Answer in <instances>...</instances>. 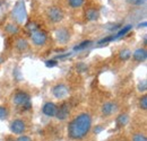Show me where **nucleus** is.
Instances as JSON below:
<instances>
[{"instance_id":"obj_1","label":"nucleus","mask_w":147,"mask_h":141,"mask_svg":"<svg viewBox=\"0 0 147 141\" xmlns=\"http://www.w3.org/2000/svg\"><path fill=\"white\" fill-rule=\"evenodd\" d=\"M92 128V117L88 113L77 115L68 124V137L73 140H80L85 138Z\"/></svg>"},{"instance_id":"obj_2","label":"nucleus","mask_w":147,"mask_h":141,"mask_svg":"<svg viewBox=\"0 0 147 141\" xmlns=\"http://www.w3.org/2000/svg\"><path fill=\"white\" fill-rule=\"evenodd\" d=\"M13 17H14V19H15L18 24H23V23L26 21L27 14H26V7H25L24 0L18 1L17 5L15 6V8H14V10H13Z\"/></svg>"},{"instance_id":"obj_3","label":"nucleus","mask_w":147,"mask_h":141,"mask_svg":"<svg viewBox=\"0 0 147 141\" xmlns=\"http://www.w3.org/2000/svg\"><path fill=\"white\" fill-rule=\"evenodd\" d=\"M14 103L19 107H23L24 109L31 108V99L27 93L24 91H17L14 95Z\"/></svg>"},{"instance_id":"obj_4","label":"nucleus","mask_w":147,"mask_h":141,"mask_svg":"<svg viewBox=\"0 0 147 141\" xmlns=\"http://www.w3.org/2000/svg\"><path fill=\"white\" fill-rule=\"evenodd\" d=\"M30 33H31V40H32V42H33L34 45H36V46H43L47 43L48 36H47V34L43 31H41L40 28H36V30H34V31H32Z\"/></svg>"},{"instance_id":"obj_5","label":"nucleus","mask_w":147,"mask_h":141,"mask_svg":"<svg viewBox=\"0 0 147 141\" xmlns=\"http://www.w3.org/2000/svg\"><path fill=\"white\" fill-rule=\"evenodd\" d=\"M47 16L49 18V20L52 23H59L65 17L63 11L58 7H50L47 11Z\"/></svg>"},{"instance_id":"obj_6","label":"nucleus","mask_w":147,"mask_h":141,"mask_svg":"<svg viewBox=\"0 0 147 141\" xmlns=\"http://www.w3.org/2000/svg\"><path fill=\"white\" fill-rule=\"evenodd\" d=\"M52 94L55 98L58 99H63L69 96V89L63 84H58L52 88Z\"/></svg>"},{"instance_id":"obj_7","label":"nucleus","mask_w":147,"mask_h":141,"mask_svg":"<svg viewBox=\"0 0 147 141\" xmlns=\"http://www.w3.org/2000/svg\"><path fill=\"white\" fill-rule=\"evenodd\" d=\"M25 129H26L25 122L20 119H16L10 123V131L14 134H23L25 132Z\"/></svg>"},{"instance_id":"obj_8","label":"nucleus","mask_w":147,"mask_h":141,"mask_svg":"<svg viewBox=\"0 0 147 141\" xmlns=\"http://www.w3.org/2000/svg\"><path fill=\"white\" fill-rule=\"evenodd\" d=\"M55 38L60 44H66L70 38L69 31L67 28H63V27L62 28H58L55 31Z\"/></svg>"},{"instance_id":"obj_9","label":"nucleus","mask_w":147,"mask_h":141,"mask_svg":"<svg viewBox=\"0 0 147 141\" xmlns=\"http://www.w3.org/2000/svg\"><path fill=\"white\" fill-rule=\"evenodd\" d=\"M69 113H70L69 105L65 103V104H62V105L60 106L59 108L57 107V113H55V116H57V119H58V120L63 121V120H66V119L68 117Z\"/></svg>"},{"instance_id":"obj_10","label":"nucleus","mask_w":147,"mask_h":141,"mask_svg":"<svg viewBox=\"0 0 147 141\" xmlns=\"http://www.w3.org/2000/svg\"><path fill=\"white\" fill-rule=\"evenodd\" d=\"M42 112H43L44 115L50 116V117H53V116H55V113H57V106L52 102H48V103H45L43 105Z\"/></svg>"},{"instance_id":"obj_11","label":"nucleus","mask_w":147,"mask_h":141,"mask_svg":"<svg viewBox=\"0 0 147 141\" xmlns=\"http://www.w3.org/2000/svg\"><path fill=\"white\" fill-rule=\"evenodd\" d=\"M102 115L103 116H110L115 111V104L113 102H107L102 106Z\"/></svg>"},{"instance_id":"obj_12","label":"nucleus","mask_w":147,"mask_h":141,"mask_svg":"<svg viewBox=\"0 0 147 141\" xmlns=\"http://www.w3.org/2000/svg\"><path fill=\"white\" fill-rule=\"evenodd\" d=\"M132 58H134V60L137 61V62L145 61L147 58L146 49H144V48H139V49H137L135 52L132 53Z\"/></svg>"},{"instance_id":"obj_13","label":"nucleus","mask_w":147,"mask_h":141,"mask_svg":"<svg viewBox=\"0 0 147 141\" xmlns=\"http://www.w3.org/2000/svg\"><path fill=\"white\" fill-rule=\"evenodd\" d=\"M16 49H17L18 51H20V52L26 51V50L28 49V43H27V41L24 40V38H18L17 42H16Z\"/></svg>"},{"instance_id":"obj_14","label":"nucleus","mask_w":147,"mask_h":141,"mask_svg":"<svg viewBox=\"0 0 147 141\" xmlns=\"http://www.w3.org/2000/svg\"><path fill=\"white\" fill-rule=\"evenodd\" d=\"M128 121H129V117L126 113L120 114V115L118 116V119H117V123H118L119 126H125L126 124L128 123Z\"/></svg>"},{"instance_id":"obj_15","label":"nucleus","mask_w":147,"mask_h":141,"mask_svg":"<svg viewBox=\"0 0 147 141\" xmlns=\"http://www.w3.org/2000/svg\"><path fill=\"white\" fill-rule=\"evenodd\" d=\"M131 28H132V26H131V25H126L123 28H121L120 31H118V33H117L115 35H113V38H114V40H117V38L121 37V36L126 35Z\"/></svg>"},{"instance_id":"obj_16","label":"nucleus","mask_w":147,"mask_h":141,"mask_svg":"<svg viewBox=\"0 0 147 141\" xmlns=\"http://www.w3.org/2000/svg\"><path fill=\"white\" fill-rule=\"evenodd\" d=\"M86 17L90 20H96L98 18V11L95 9H88L86 11Z\"/></svg>"},{"instance_id":"obj_17","label":"nucleus","mask_w":147,"mask_h":141,"mask_svg":"<svg viewBox=\"0 0 147 141\" xmlns=\"http://www.w3.org/2000/svg\"><path fill=\"white\" fill-rule=\"evenodd\" d=\"M131 56V52L129 51L128 49H125V50H121L120 53H119V58L121 60H129Z\"/></svg>"},{"instance_id":"obj_18","label":"nucleus","mask_w":147,"mask_h":141,"mask_svg":"<svg viewBox=\"0 0 147 141\" xmlns=\"http://www.w3.org/2000/svg\"><path fill=\"white\" fill-rule=\"evenodd\" d=\"M132 141H147V138L144 133L138 132V133H135L132 136Z\"/></svg>"},{"instance_id":"obj_19","label":"nucleus","mask_w":147,"mask_h":141,"mask_svg":"<svg viewBox=\"0 0 147 141\" xmlns=\"http://www.w3.org/2000/svg\"><path fill=\"white\" fill-rule=\"evenodd\" d=\"M6 30H7V32L10 33V34H16V33L18 32V27H17L15 24H8V25L6 26Z\"/></svg>"},{"instance_id":"obj_20","label":"nucleus","mask_w":147,"mask_h":141,"mask_svg":"<svg viewBox=\"0 0 147 141\" xmlns=\"http://www.w3.org/2000/svg\"><path fill=\"white\" fill-rule=\"evenodd\" d=\"M84 3V0H69V6L71 8H79Z\"/></svg>"},{"instance_id":"obj_21","label":"nucleus","mask_w":147,"mask_h":141,"mask_svg":"<svg viewBox=\"0 0 147 141\" xmlns=\"http://www.w3.org/2000/svg\"><path fill=\"white\" fill-rule=\"evenodd\" d=\"M92 44V42L91 41H84V42H82L79 45H77V46H75V51H77V50H84V49H86L87 46H90Z\"/></svg>"},{"instance_id":"obj_22","label":"nucleus","mask_w":147,"mask_h":141,"mask_svg":"<svg viewBox=\"0 0 147 141\" xmlns=\"http://www.w3.org/2000/svg\"><path fill=\"white\" fill-rule=\"evenodd\" d=\"M8 116V109L3 106H0V120H5Z\"/></svg>"},{"instance_id":"obj_23","label":"nucleus","mask_w":147,"mask_h":141,"mask_svg":"<svg viewBox=\"0 0 147 141\" xmlns=\"http://www.w3.org/2000/svg\"><path fill=\"white\" fill-rule=\"evenodd\" d=\"M139 107H140L142 109H146L147 108V96L146 95H144V96L140 98V101H139Z\"/></svg>"},{"instance_id":"obj_24","label":"nucleus","mask_w":147,"mask_h":141,"mask_svg":"<svg viewBox=\"0 0 147 141\" xmlns=\"http://www.w3.org/2000/svg\"><path fill=\"white\" fill-rule=\"evenodd\" d=\"M146 0H127V2L132 5V6H142L145 3Z\"/></svg>"},{"instance_id":"obj_25","label":"nucleus","mask_w":147,"mask_h":141,"mask_svg":"<svg viewBox=\"0 0 147 141\" xmlns=\"http://www.w3.org/2000/svg\"><path fill=\"white\" fill-rule=\"evenodd\" d=\"M146 89H147L146 80H143L142 83H139V84H138V90H139L140 93H144V91H146Z\"/></svg>"},{"instance_id":"obj_26","label":"nucleus","mask_w":147,"mask_h":141,"mask_svg":"<svg viewBox=\"0 0 147 141\" xmlns=\"http://www.w3.org/2000/svg\"><path fill=\"white\" fill-rule=\"evenodd\" d=\"M114 38H113V35L111 36H108V37H105V38H103V40H101L100 42H98V44L100 45H102V44H105V43H109V42H111V41H113Z\"/></svg>"},{"instance_id":"obj_27","label":"nucleus","mask_w":147,"mask_h":141,"mask_svg":"<svg viewBox=\"0 0 147 141\" xmlns=\"http://www.w3.org/2000/svg\"><path fill=\"white\" fill-rule=\"evenodd\" d=\"M16 141H32V139L30 137H27V136H20Z\"/></svg>"},{"instance_id":"obj_28","label":"nucleus","mask_w":147,"mask_h":141,"mask_svg":"<svg viewBox=\"0 0 147 141\" xmlns=\"http://www.w3.org/2000/svg\"><path fill=\"white\" fill-rule=\"evenodd\" d=\"M87 69V67L84 64V63H79V64H77V70L79 71H85Z\"/></svg>"},{"instance_id":"obj_29","label":"nucleus","mask_w":147,"mask_h":141,"mask_svg":"<svg viewBox=\"0 0 147 141\" xmlns=\"http://www.w3.org/2000/svg\"><path fill=\"white\" fill-rule=\"evenodd\" d=\"M55 64H57L55 61H48V62H47V66H48V67H53Z\"/></svg>"}]
</instances>
